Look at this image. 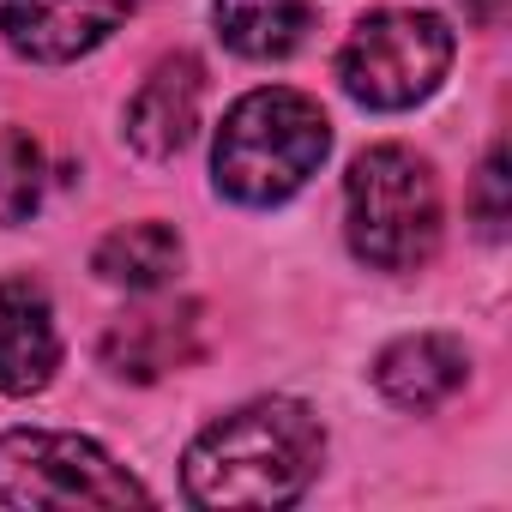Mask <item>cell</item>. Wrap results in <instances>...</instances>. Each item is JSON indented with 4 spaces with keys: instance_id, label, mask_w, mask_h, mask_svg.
Segmentation results:
<instances>
[{
    "instance_id": "6da1fadb",
    "label": "cell",
    "mask_w": 512,
    "mask_h": 512,
    "mask_svg": "<svg viewBox=\"0 0 512 512\" xmlns=\"http://www.w3.org/2000/svg\"><path fill=\"white\" fill-rule=\"evenodd\" d=\"M326 464V428L296 398H253L205 422L181 458L193 506H290Z\"/></svg>"
},
{
    "instance_id": "7a4b0ae2",
    "label": "cell",
    "mask_w": 512,
    "mask_h": 512,
    "mask_svg": "<svg viewBox=\"0 0 512 512\" xmlns=\"http://www.w3.org/2000/svg\"><path fill=\"white\" fill-rule=\"evenodd\" d=\"M326 151H332L326 109L290 85H266V91H247L223 115L211 145V175H217V193L235 205H284L320 175Z\"/></svg>"
},
{
    "instance_id": "3957f363",
    "label": "cell",
    "mask_w": 512,
    "mask_h": 512,
    "mask_svg": "<svg viewBox=\"0 0 512 512\" xmlns=\"http://www.w3.org/2000/svg\"><path fill=\"white\" fill-rule=\"evenodd\" d=\"M350 253L374 272H416L440 247V181L410 145H368L344 181Z\"/></svg>"
},
{
    "instance_id": "277c9868",
    "label": "cell",
    "mask_w": 512,
    "mask_h": 512,
    "mask_svg": "<svg viewBox=\"0 0 512 512\" xmlns=\"http://www.w3.org/2000/svg\"><path fill=\"white\" fill-rule=\"evenodd\" d=\"M446 67H452V31L440 13L416 7L368 13L338 49V79L362 109H416L422 97L440 91Z\"/></svg>"
},
{
    "instance_id": "5b68a950",
    "label": "cell",
    "mask_w": 512,
    "mask_h": 512,
    "mask_svg": "<svg viewBox=\"0 0 512 512\" xmlns=\"http://www.w3.org/2000/svg\"><path fill=\"white\" fill-rule=\"evenodd\" d=\"M0 500L25 512L31 506H127V500H151V488L85 434L13 428L0 434Z\"/></svg>"
},
{
    "instance_id": "8992f818",
    "label": "cell",
    "mask_w": 512,
    "mask_h": 512,
    "mask_svg": "<svg viewBox=\"0 0 512 512\" xmlns=\"http://www.w3.org/2000/svg\"><path fill=\"white\" fill-rule=\"evenodd\" d=\"M133 13V0H0V37L37 67H67L109 43Z\"/></svg>"
},
{
    "instance_id": "52a82bcc",
    "label": "cell",
    "mask_w": 512,
    "mask_h": 512,
    "mask_svg": "<svg viewBox=\"0 0 512 512\" xmlns=\"http://www.w3.org/2000/svg\"><path fill=\"white\" fill-rule=\"evenodd\" d=\"M199 97H205V67H199L193 55L157 61V67L145 73V85L127 97V115H121L127 145H133L139 157H151V163L175 157V151L193 139V127H199Z\"/></svg>"
},
{
    "instance_id": "ba28073f",
    "label": "cell",
    "mask_w": 512,
    "mask_h": 512,
    "mask_svg": "<svg viewBox=\"0 0 512 512\" xmlns=\"http://www.w3.org/2000/svg\"><path fill=\"white\" fill-rule=\"evenodd\" d=\"M55 368H61V332L43 284L7 278L0 284V392L31 398L55 380Z\"/></svg>"
},
{
    "instance_id": "9c48e42d",
    "label": "cell",
    "mask_w": 512,
    "mask_h": 512,
    "mask_svg": "<svg viewBox=\"0 0 512 512\" xmlns=\"http://www.w3.org/2000/svg\"><path fill=\"white\" fill-rule=\"evenodd\" d=\"M464 380H470V356H464V344L446 338V332L398 338V344H386L380 362H374L380 398L398 404V410H416V416H422V410H440Z\"/></svg>"
},
{
    "instance_id": "30bf717a",
    "label": "cell",
    "mask_w": 512,
    "mask_h": 512,
    "mask_svg": "<svg viewBox=\"0 0 512 512\" xmlns=\"http://www.w3.org/2000/svg\"><path fill=\"white\" fill-rule=\"evenodd\" d=\"M199 356V308H139L103 332V368L121 380H157Z\"/></svg>"
},
{
    "instance_id": "8fae6325",
    "label": "cell",
    "mask_w": 512,
    "mask_h": 512,
    "mask_svg": "<svg viewBox=\"0 0 512 512\" xmlns=\"http://www.w3.org/2000/svg\"><path fill=\"white\" fill-rule=\"evenodd\" d=\"M91 272H97L103 284H115V290L151 296V290H163V284L181 272V235H175L169 223H157V217L121 223V229H109V235L97 241Z\"/></svg>"
},
{
    "instance_id": "7c38bea8",
    "label": "cell",
    "mask_w": 512,
    "mask_h": 512,
    "mask_svg": "<svg viewBox=\"0 0 512 512\" xmlns=\"http://www.w3.org/2000/svg\"><path fill=\"white\" fill-rule=\"evenodd\" d=\"M211 25L247 61H284L308 43L314 7L308 0H211Z\"/></svg>"
},
{
    "instance_id": "4fadbf2b",
    "label": "cell",
    "mask_w": 512,
    "mask_h": 512,
    "mask_svg": "<svg viewBox=\"0 0 512 512\" xmlns=\"http://www.w3.org/2000/svg\"><path fill=\"white\" fill-rule=\"evenodd\" d=\"M43 205V145L25 127H0V223H31Z\"/></svg>"
},
{
    "instance_id": "5bb4252c",
    "label": "cell",
    "mask_w": 512,
    "mask_h": 512,
    "mask_svg": "<svg viewBox=\"0 0 512 512\" xmlns=\"http://www.w3.org/2000/svg\"><path fill=\"white\" fill-rule=\"evenodd\" d=\"M506 187H512V175H506V145H494V151L482 157V169H476V187H470V217H476V229H482L488 241L506 235V217H512Z\"/></svg>"
},
{
    "instance_id": "9a60e30c",
    "label": "cell",
    "mask_w": 512,
    "mask_h": 512,
    "mask_svg": "<svg viewBox=\"0 0 512 512\" xmlns=\"http://www.w3.org/2000/svg\"><path fill=\"white\" fill-rule=\"evenodd\" d=\"M464 13H470L482 31H494V25L506 19V0H464Z\"/></svg>"
}]
</instances>
